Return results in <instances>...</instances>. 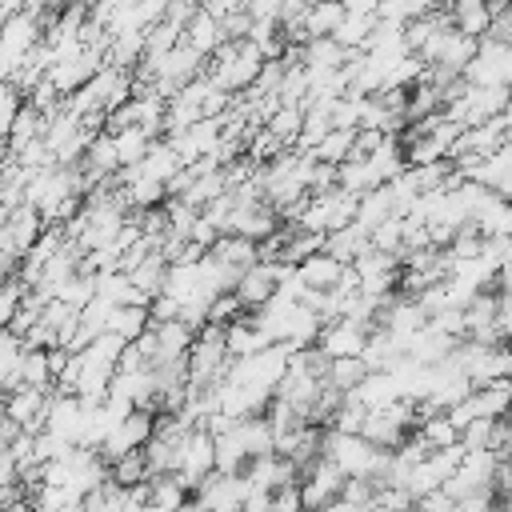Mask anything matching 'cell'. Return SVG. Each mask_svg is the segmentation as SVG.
Instances as JSON below:
<instances>
[{
	"instance_id": "ffe728a7",
	"label": "cell",
	"mask_w": 512,
	"mask_h": 512,
	"mask_svg": "<svg viewBox=\"0 0 512 512\" xmlns=\"http://www.w3.org/2000/svg\"><path fill=\"white\" fill-rule=\"evenodd\" d=\"M364 376H368L364 360H360V356H348V360H328V376H324V384H328L332 392L348 396V392H356V388H360V380H364Z\"/></svg>"
},
{
	"instance_id": "277c9868",
	"label": "cell",
	"mask_w": 512,
	"mask_h": 512,
	"mask_svg": "<svg viewBox=\"0 0 512 512\" xmlns=\"http://www.w3.org/2000/svg\"><path fill=\"white\" fill-rule=\"evenodd\" d=\"M364 340H368V328H360L352 320H328L316 336V352L328 360H348V356L364 352Z\"/></svg>"
},
{
	"instance_id": "2e32d148",
	"label": "cell",
	"mask_w": 512,
	"mask_h": 512,
	"mask_svg": "<svg viewBox=\"0 0 512 512\" xmlns=\"http://www.w3.org/2000/svg\"><path fill=\"white\" fill-rule=\"evenodd\" d=\"M448 20L460 36H472V40H488L492 32V16H488V4L480 0H464V4H452L448 8Z\"/></svg>"
},
{
	"instance_id": "30bf717a",
	"label": "cell",
	"mask_w": 512,
	"mask_h": 512,
	"mask_svg": "<svg viewBox=\"0 0 512 512\" xmlns=\"http://www.w3.org/2000/svg\"><path fill=\"white\" fill-rule=\"evenodd\" d=\"M40 232H44L40 212L32 204H16L8 212V224H4V244L12 248V256H28V248L40 240Z\"/></svg>"
},
{
	"instance_id": "8fae6325",
	"label": "cell",
	"mask_w": 512,
	"mask_h": 512,
	"mask_svg": "<svg viewBox=\"0 0 512 512\" xmlns=\"http://www.w3.org/2000/svg\"><path fill=\"white\" fill-rule=\"evenodd\" d=\"M264 348H272V344H268V336L256 328V320L248 312L236 316L232 324H224V352H228V360H248L256 352H264Z\"/></svg>"
},
{
	"instance_id": "ac0fdd59",
	"label": "cell",
	"mask_w": 512,
	"mask_h": 512,
	"mask_svg": "<svg viewBox=\"0 0 512 512\" xmlns=\"http://www.w3.org/2000/svg\"><path fill=\"white\" fill-rule=\"evenodd\" d=\"M148 328H152L148 308H140V304H124V308H112V316H108V328H104V332H112V336H120L124 344H132V340H140Z\"/></svg>"
},
{
	"instance_id": "ba28073f",
	"label": "cell",
	"mask_w": 512,
	"mask_h": 512,
	"mask_svg": "<svg viewBox=\"0 0 512 512\" xmlns=\"http://www.w3.org/2000/svg\"><path fill=\"white\" fill-rule=\"evenodd\" d=\"M232 296L240 300L244 312H260V308L276 296V264H252V268L236 280Z\"/></svg>"
},
{
	"instance_id": "52a82bcc",
	"label": "cell",
	"mask_w": 512,
	"mask_h": 512,
	"mask_svg": "<svg viewBox=\"0 0 512 512\" xmlns=\"http://www.w3.org/2000/svg\"><path fill=\"white\" fill-rule=\"evenodd\" d=\"M80 416H84V404H80L76 396H68V392H52V396H48V412H44V432L76 448Z\"/></svg>"
},
{
	"instance_id": "7402d4cb",
	"label": "cell",
	"mask_w": 512,
	"mask_h": 512,
	"mask_svg": "<svg viewBox=\"0 0 512 512\" xmlns=\"http://www.w3.org/2000/svg\"><path fill=\"white\" fill-rule=\"evenodd\" d=\"M112 144H116L120 168H136V164L148 156V148H152L156 140H148L140 128H120V132H112Z\"/></svg>"
},
{
	"instance_id": "f1b7e54d",
	"label": "cell",
	"mask_w": 512,
	"mask_h": 512,
	"mask_svg": "<svg viewBox=\"0 0 512 512\" xmlns=\"http://www.w3.org/2000/svg\"><path fill=\"white\" fill-rule=\"evenodd\" d=\"M180 512H208V508H204V504H200V500H196V496H188V500H184V504H180Z\"/></svg>"
},
{
	"instance_id": "8992f818",
	"label": "cell",
	"mask_w": 512,
	"mask_h": 512,
	"mask_svg": "<svg viewBox=\"0 0 512 512\" xmlns=\"http://www.w3.org/2000/svg\"><path fill=\"white\" fill-rule=\"evenodd\" d=\"M4 412H8V420H12L20 432L36 436V432H44L48 392H36V388H20V392H8V396H4Z\"/></svg>"
},
{
	"instance_id": "cb8c5ba5",
	"label": "cell",
	"mask_w": 512,
	"mask_h": 512,
	"mask_svg": "<svg viewBox=\"0 0 512 512\" xmlns=\"http://www.w3.org/2000/svg\"><path fill=\"white\" fill-rule=\"evenodd\" d=\"M24 304H28V284L24 280L0 284V328H12V320L20 316Z\"/></svg>"
},
{
	"instance_id": "4fadbf2b",
	"label": "cell",
	"mask_w": 512,
	"mask_h": 512,
	"mask_svg": "<svg viewBox=\"0 0 512 512\" xmlns=\"http://www.w3.org/2000/svg\"><path fill=\"white\" fill-rule=\"evenodd\" d=\"M208 256H212L216 264H224L228 272H236V276H244L252 264H260L256 244H252V240H240V236H220V240L208 248Z\"/></svg>"
},
{
	"instance_id": "44dd1931",
	"label": "cell",
	"mask_w": 512,
	"mask_h": 512,
	"mask_svg": "<svg viewBox=\"0 0 512 512\" xmlns=\"http://www.w3.org/2000/svg\"><path fill=\"white\" fill-rule=\"evenodd\" d=\"M416 436L432 448V452H444V448H452V444H460V432L452 428V420L444 416V412H436V416H420V424H416Z\"/></svg>"
},
{
	"instance_id": "83f0119b",
	"label": "cell",
	"mask_w": 512,
	"mask_h": 512,
	"mask_svg": "<svg viewBox=\"0 0 512 512\" xmlns=\"http://www.w3.org/2000/svg\"><path fill=\"white\" fill-rule=\"evenodd\" d=\"M12 264H16V256H12V248H8L4 236H0V284L12 280Z\"/></svg>"
},
{
	"instance_id": "5bb4252c",
	"label": "cell",
	"mask_w": 512,
	"mask_h": 512,
	"mask_svg": "<svg viewBox=\"0 0 512 512\" xmlns=\"http://www.w3.org/2000/svg\"><path fill=\"white\" fill-rule=\"evenodd\" d=\"M180 44H184V48H192L196 56H204V60H208V56H212V52L224 44V40H220V24H216V20H212L204 8H196V16H192V20L184 24V32H180Z\"/></svg>"
},
{
	"instance_id": "7a4b0ae2",
	"label": "cell",
	"mask_w": 512,
	"mask_h": 512,
	"mask_svg": "<svg viewBox=\"0 0 512 512\" xmlns=\"http://www.w3.org/2000/svg\"><path fill=\"white\" fill-rule=\"evenodd\" d=\"M300 504H304V512H324V508H332L336 500H340V492H344V472L332 464V460H316L312 468H304L300 472Z\"/></svg>"
},
{
	"instance_id": "d6986e66",
	"label": "cell",
	"mask_w": 512,
	"mask_h": 512,
	"mask_svg": "<svg viewBox=\"0 0 512 512\" xmlns=\"http://www.w3.org/2000/svg\"><path fill=\"white\" fill-rule=\"evenodd\" d=\"M340 20H344V4H308L304 24H300L304 44H308V40H328V36L340 28Z\"/></svg>"
},
{
	"instance_id": "3957f363",
	"label": "cell",
	"mask_w": 512,
	"mask_h": 512,
	"mask_svg": "<svg viewBox=\"0 0 512 512\" xmlns=\"http://www.w3.org/2000/svg\"><path fill=\"white\" fill-rule=\"evenodd\" d=\"M152 432H156V416L152 412H132V416H124L108 436H104V444L96 448L108 464H116L120 456H132V452H144V444L152 440Z\"/></svg>"
},
{
	"instance_id": "e0dca14e",
	"label": "cell",
	"mask_w": 512,
	"mask_h": 512,
	"mask_svg": "<svg viewBox=\"0 0 512 512\" xmlns=\"http://www.w3.org/2000/svg\"><path fill=\"white\" fill-rule=\"evenodd\" d=\"M364 248H368V228H360L356 220H352L348 228H340V232H328V236H324V252H328L332 260H340V264H352Z\"/></svg>"
},
{
	"instance_id": "603a6c76",
	"label": "cell",
	"mask_w": 512,
	"mask_h": 512,
	"mask_svg": "<svg viewBox=\"0 0 512 512\" xmlns=\"http://www.w3.org/2000/svg\"><path fill=\"white\" fill-rule=\"evenodd\" d=\"M148 480V464H144V452H132V456H120L116 464H108V484L116 488H136Z\"/></svg>"
},
{
	"instance_id": "5b68a950",
	"label": "cell",
	"mask_w": 512,
	"mask_h": 512,
	"mask_svg": "<svg viewBox=\"0 0 512 512\" xmlns=\"http://www.w3.org/2000/svg\"><path fill=\"white\" fill-rule=\"evenodd\" d=\"M168 144L176 148V156H180L184 168L188 164H200V160H208L220 148V120H200V124L184 128L180 136H168Z\"/></svg>"
},
{
	"instance_id": "9a60e30c",
	"label": "cell",
	"mask_w": 512,
	"mask_h": 512,
	"mask_svg": "<svg viewBox=\"0 0 512 512\" xmlns=\"http://www.w3.org/2000/svg\"><path fill=\"white\" fill-rule=\"evenodd\" d=\"M232 432H236V440H240V448H244L248 460H260V456H272V452H276V436H272V428H268L264 416L236 420Z\"/></svg>"
},
{
	"instance_id": "4316f807",
	"label": "cell",
	"mask_w": 512,
	"mask_h": 512,
	"mask_svg": "<svg viewBox=\"0 0 512 512\" xmlns=\"http://www.w3.org/2000/svg\"><path fill=\"white\" fill-rule=\"evenodd\" d=\"M452 496L444 492V488H436V492H428V496H420L416 500V512H452Z\"/></svg>"
},
{
	"instance_id": "d4e9b609",
	"label": "cell",
	"mask_w": 512,
	"mask_h": 512,
	"mask_svg": "<svg viewBox=\"0 0 512 512\" xmlns=\"http://www.w3.org/2000/svg\"><path fill=\"white\" fill-rule=\"evenodd\" d=\"M20 108H24V96L4 80V84H0V140H8V132H12L16 116H20Z\"/></svg>"
},
{
	"instance_id": "484cf974",
	"label": "cell",
	"mask_w": 512,
	"mask_h": 512,
	"mask_svg": "<svg viewBox=\"0 0 512 512\" xmlns=\"http://www.w3.org/2000/svg\"><path fill=\"white\" fill-rule=\"evenodd\" d=\"M20 352H24V340H20L12 328H0V384H4V376L12 372V364L20 360Z\"/></svg>"
},
{
	"instance_id": "6da1fadb",
	"label": "cell",
	"mask_w": 512,
	"mask_h": 512,
	"mask_svg": "<svg viewBox=\"0 0 512 512\" xmlns=\"http://www.w3.org/2000/svg\"><path fill=\"white\" fill-rule=\"evenodd\" d=\"M216 472V448H212V436L204 432V428H192L184 440H180V452H176V480L188 488V492H196L200 488V480L204 476H212Z\"/></svg>"
},
{
	"instance_id": "9c48e42d",
	"label": "cell",
	"mask_w": 512,
	"mask_h": 512,
	"mask_svg": "<svg viewBox=\"0 0 512 512\" xmlns=\"http://www.w3.org/2000/svg\"><path fill=\"white\" fill-rule=\"evenodd\" d=\"M292 268H296V280H300L304 292H332V288H340V280L348 272V264L332 260L328 252H316V256H308V260H300Z\"/></svg>"
},
{
	"instance_id": "7c38bea8",
	"label": "cell",
	"mask_w": 512,
	"mask_h": 512,
	"mask_svg": "<svg viewBox=\"0 0 512 512\" xmlns=\"http://www.w3.org/2000/svg\"><path fill=\"white\" fill-rule=\"evenodd\" d=\"M348 400L360 404L364 412H380V408H388V404L400 400V384H396L392 372H368V376L360 380V388L348 392Z\"/></svg>"
}]
</instances>
